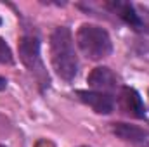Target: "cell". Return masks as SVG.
Listing matches in <instances>:
<instances>
[{
  "label": "cell",
  "instance_id": "cell-4",
  "mask_svg": "<svg viewBox=\"0 0 149 147\" xmlns=\"http://www.w3.org/2000/svg\"><path fill=\"white\" fill-rule=\"evenodd\" d=\"M111 130L116 137L135 147H149V130L128 123H113Z\"/></svg>",
  "mask_w": 149,
  "mask_h": 147
},
{
  "label": "cell",
  "instance_id": "cell-3",
  "mask_svg": "<svg viewBox=\"0 0 149 147\" xmlns=\"http://www.w3.org/2000/svg\"><path fill=\"white\" fill-rule=\"evenodd\" d=\"M19 57L23 64L37 76L42 83H49V74L40 57V40L33 35H26L19 42Z\"/></svg>",
  "mask_w": 149,
  "mask_h": 147
},
{
  "label": "cell",
  "instance_id": "cell-11",
  "mask_svg": "<svg viewBox=\"0 0 149 147\" xmlns=\"http://www.w3.org/2000/svg\"><path fill=\"white\" fill-rule=\"evenodd\" d=\"M0 147H5V146H0Z\"/></svg>",
  "mask_w": 149,
  "mask_h": 147
},
{
  "label": "cell",
  "instance_id": "cell-6",
  "mask_svg": "<svg viewBox=\"0 0 149 147\" xmlns=\"http://www.w3.org/2000/svg\"><path fill=\"white\" fill-rule=\"evenodd\" d=\"M88 85L94 88V92H102L111 95V92H114L120 87V80L109 68L102 66V68H95L88 74Z\"/></svg>",
  "mask_w": 149,
  "mask_h": 147
},
{
  "label": "cell",
  "instance_id": "cell-1",
  "mask_svg": "<svg viewBox=\"0 0 149 147\" xmlns=\"http://www.w3.org/2000/svg\"><path fill=\"white\" fill-rule=\"evenodd\" d=\"M50 59L54 71L64 81H73L78 74V57L73 35L66 26H59L50 35Z\"/></svg>",
  "mask_w": 149,
  "mask_h": 147
},
{
  "label": "cell",
  "instance_id": "cell-10",
  "mask_svg": "<svg viewBox=\"0 0 149 147\" xmlns=\"http://www.w3.org/2000/svg\"><path fill=\"white\" fill-rule=\"evenodd\" d=\"M5 87H7V80H5V78H2V76H0V90H3V88H5Z\"/></svg>",
  "mask_w": 149,
  "mask_h": 147
},
{
  "label": "cell",
  "instance_id": "cell-8",
  "mask_svg": "<svg viewBox=\"0 0 149 147\" xmlns=\"http://www.w3.org/2000/svg\"><path fill=\"white\" fill-rule=\"evenodd\" d=\"M108 7L111 9L118 17H121L128 26H132L134 30H137V31L144 30V21L135 12V9H134L132 3H128V2H111V3H108Z\"/></svg>",
  "mask_w": 149,
  "mask_h": 147
},
{
  "label": "cell",
  "instance_id": "cell-5",
  "mask_svg": "<svg viewBox=\"0 0 149 147\" xmlns=\"http://www.w3.org/2000/svg\"><path fill=\"white\" fill-rule=\"evenodd\" d=\"M118 102H120L121 111L127 112L128 116L137 118V119L146 118V106H144V102H142V99H141L137 90H134L130 87H123L121 92H120Z\"/></svg>",
  "mask_w": 149,
  "mask_h": 147
},
{
  "label": "cell",
  "instance_id": "cell-2",
  "mask_svg": "<svg viewBox=\"0 0 149 147\" xmlns=\"http://www.w3.org/2000/svg\"><path fill=\"white\" fill-rule=\"evenodd\" d=\"M80 50L92 61H101L113 52V43L108 31L95 24H81L76 33Z\"/></svg>",
  "mask_w": 149,
  "mask_h": 147
},
{
  "label": "cell",
  "instance_id": "cell-9",
  "mask_svg": "<svg viewBox=\"0 0 149 147\" xmlns=\"http://www.w3.org/2000/svg\"><path fill=\"white\" fill-rule=\"evenodd\" d=\"M10 62H12V52L9 45L3 42V38H0V64H10Z\"/></svg>",
  "mask_w": 149,
  "mask_h": 147
},
{
  "label": "cell",
  "instance_id": "cell-13",
  "mask_svg": "<svg viewBox=\"0 0 149 147\" xmlns=\"http://www.w3.org/2000/svg\"><path fill=\"white\" fill-rule=\"evenodd\" d=\"M83 147H85V146H83Z\"/></svg>",
  "mask_w": 149,
  "mask_h": 147
},
{
  "label": "cell",
  "instance_id": "cell-7",
  "mask_svg": "<svg viewBox=\"0 0 149 147\" xmlns=\"http://www.w3.org/2000/svg\"><path fill=\"white\" fill-rule=\"evenodd\" d=\"M78 97L81 102H85L87 106H90L97 114H109L114 109V101L109 94H102V92H87V90H80Z\"/></svg>",
  "mask_w": 149,
  "mask_h": 147
},
{
  "label": "cell",
  "instance_id": "cell-12",
  "mask_svg": "<svg viewBox=\"0 0 149 147\" xmlns=\"http://www.w3.org/2000/svg\"><path fill=\"white\" fill-rule=\"evenodd\" d=\"M0 23H2V19H0Z\"/></svg>",
  "mask_w": 149,
  "mask_h": 147
}]
</instances>
